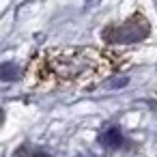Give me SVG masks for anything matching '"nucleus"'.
Masks as SVG:
<instances>
[{"label":"nucleus","mask_w":157,"mask_h":157,"mask_svg":"<svg viewBox=\"0 0 157 157\" xmlns=\"http://www.w3.org/2000/svg\"><path fill=\"white\" fill-rule=\"evenodd\" d=\"M146 35H148V24L140 13L131 15L127 22L118 26H110L103 30V39L108 43H131V41L144 39Z\"/></svg>","instance_id":"f03ea898"},{"label":"nucleus","mask_w":157,"mask_h":157,"mask_svg":"<svg viewBox=\"0 0 157 157\" xmlns=\"http://www.w3.org/2000/svg\"><path fill=\"white\" fill-rule=\"evenodd\" d=\"M118 65H123V58L110 50L60 48L35 56L28 67V80L33 88L90 86L114 73Z\"/></svg>","instance_id":"f257e3e1"}]
</instances>
